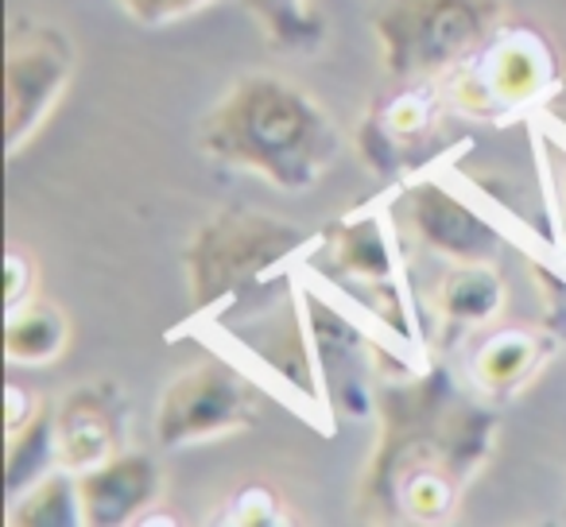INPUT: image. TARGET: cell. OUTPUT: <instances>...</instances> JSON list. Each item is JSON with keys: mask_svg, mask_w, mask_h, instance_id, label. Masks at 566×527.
I'll list each match as a JSON object with an SVG mask.
<instances>
[{"mask_svg": "<svg viewBox=\"0 0 566 527\" xmlns=\"http://www.w3.org/2000/svg\"><path fill=\"white\" fill-rule=\"evenodd\" d=\"M558 202H563V218H566V171H563V179H558Z\"/></svg>", "mask_w": 566, "mask_h": 527, "instance_id": "cell-21", "label": "cell"}, {"mask_svg": "<svg viewBox=\"0 0 566 527\" xmlns=\"http://www.w3.org/2000/svg\"><path fill=\"white\" fill-rule=\"evenodd\" d=\"M504 307V280L496 264H450L434 287V318L442 334L462 338L489 326Z\"/></svg>", "mask_w": 566, "mask_h": 527, "instance_id": "cell-13", "label": "cell"}, {"mask_svg": "<svg viewBox=\"0 0 566 527\" xmlns=\"http://www.w3.org/2000/svg\"><path fill=\"white\" fill-rule=\"evenodd\" d=\"M260 32L287 55H307L323 43V20L311 0H244Z\"/></svg>", "mask_w": 566, "mask_h": 527, "instance_id": "cell-17", "label": "cell"}, {"mask_svg": "<svg viewBox=\"0 0 566 527\" xmlns=\"http://www.w3.org/2000/svg\"><path fill=\"white\" fill-rule=\"evenodd\" d=\"M396 221L400 233L416 236L427 252L450 264H496L501 256V229L434 179H416L400 190Z\"/></svg>", "mask_w": 566, "mask_h": 527, "instance_id": "cell-7", "label": "cell"}, {"mask_svg": "<svg viewBox=\"0 0 566 527\" xmlns=\"http://www.w3.org/2000/svg\"><path fill=\"white\" fill-rule=\"evenodd\" d=\"M35 287H40L35 256L12 244L9 260H4V315H9V310H17V307H24V303L40 299V295H35Z\"/></svg>", "mask_w": 566, "mask_h": 527, "instance_id": "cell-19", "label": "cell"}, {"mask_svg": "<svg viewBox=\"0 0 566 527\" xmlns=\"http://www.w3.org/2000/svg\"><path fill=\"white\" fill-rule=\"evenodd\" d=\"M4 415H9V423H4V439H9V450H4V481H9V500H17L40 477L59 470L55 403L12 384L9 400H4Z\"/></svg>", "mask_w": 566, "mask_h": 527, "instance_id": "cell-12", "label": "cell"}, {"mask_svg": "<svg viewBox=\"0 0 566 527\" xmlns=\"http://www.w3.org/2000/svg\"><path fill=\"white\" fill-rule=\"evenodd\" d=\"M125 17H133L136 24H148V28H159V24H175V20H187L195 12L210 9L218 0H117Z\"/></svg>", "mask_w": 566, "mask_h": 527, "instance_id": "cell-20", "label": "cell"}, {"mask_svg": "<svg viewBox=\"0 0 566 527\" xmlns=\"http://www.w3.org/2000/svg\"><path fill=\"white\" fill-rule=\"evenodd\" d=\"M501 0H385L373 17L380 66L392 82L447 78L501 28Z\"/></svg>", "mask_w": 566, "mask_h": 527, "instance_id": "cell-3", "label": "cell"}, {"mask_svg": "<svg viewBox=\"0 0 566 527\" xmlns=\"http://www.w3.org/2000/svg\"><path fill=\"white\" fill-rule=\"evenodd\" d=\"M71 349V318L48 299H32L4 318V354L12 365H51Z\"/></svg>", "mask_w": 566, "mask_h": 527, "instance_id": "cell-15", "label": "cell"}, {"mask_svg": "<svg viewBox=\"0 0 566 527\" xmlns=\"http://www.w3.org/2000/svg\"><path fill=\"white\" fill-rule=\"evenodd\" d=\"M198 144L213 164L275 190H311L342 156V133L318 97L280 74L252 71L206 113Z\"/></svg>", "mask_w": 566, "mask_h": 527, "instance_id": "cell-1", "label": "cell"}, {"mask_svg": "<svg viewBox=\"0 0 566 527\" xmlns=\"http://www.w3.org/2000/svg\"><path fill=\"white\" fill-rule=\"evenodd\" d=\"M221 519H226V524H252V527L287 524V516H283V500L268 485H260V481L237 488V493L229 496L226 516H221Z\"/></svg>", "mask_w": 566, "mask_h": 527, "instance_id": "cell-18", "label": "cell"}, {"mask_svg": "<svg viewBox=\"0 0 566 527\" xmlns=\"http://www.w3.org/2000/svg\"><path fill=\"white\" fill-rule=\"evenodd\" d=\"M326 252H331V268L346 284L365 287L377 295L373 315L392 330H408V315H403V299L396 276H400V256H396L392 229H388L385 213L357 210L326 225Z\"/></svg>", "mask_w": 566, "mask_h": 527, "instance_id": "cell-9", "label": "cell"}, {"mask_svg": "<svg viewBox=\"0 0 566 527\" xmlns=\"http://www.w3.org/2000/svg\"><path fill=\"white\" fill-rule=\"evenodd\" d=\"M551 341L535 330H520V326H496L478 349H473L470 377L481 392L489 396H512L527 388V380L539 372L547 361Z\"/></svg>", "mask_w": 566, "mask_h": 527, "instance_id": "cell-14", "label": "cell"}, {"mask_svg": "<svg viewBox=\"0 0 566 527\" xmlns=\"http://www.w3.org/2000/svg\"><path fill=\"white\" fill-rule=\"evenodd\" d=\"M120 400L109 384H78L55 403L59 465L86 473L120 454Z\"/></svg>", "mask_w": 566, "mask_h": 527, "instance_id": "cell-11", "label": "cell"}, {"mask_svg": "<svg viewBox=\"0 0 566 527\" xmlns=\"http://www.w3.org/2000/svg\"><path fill=\"white\" fill-rule=\"evenodd\" d=\"M9 519L12 527H74L86 524L82 516V493H78V473L71 470H51L48 477L35 481L28 493H20L17 500H9Z\"/></svg>", "mask_w": 566, "mask_h": 527, "instance_id": "cell-16", "label": "cell"}, {"mask_svg": "<svg viewBox=\"0 0 566 527\" xmlns=\"http://www.w3.org/2000/svg\"><path fill=\"white\" fill-rule=\"evenodd\" d=\"M260 415V392L241 369L206 357L182 369L156 403V442L182 450L195 442L226 439L252 426Z\"/></svg>", "mask_w": 566, "mask_h": 527, "instance_id": "cell-5", "label": "cell"}, {"mask_svg": "<svg viewBox=\"0 0 566 527\" xmlns=\"http://www.w3.org/2000/svg\"><path fill=\"white\" fill-rule=\"evenodd\" d=\"M555 86V55L527 28H496L465 63L447 74L454 109L481 120L532 109Z\"/></svg>", "mask_w": 566, "mask_h": 527, "instance_id": "cell-4", "label": "cell"}, {"mask_svg": "<svg viewBox=\"0 0 566 527\" xmlns=\"http://www.w3.org/2000/svg\"><path fill=\"white\" fill-rule=\"evenodd\" d=\"M439 140V97L431 82H400L392 97L365 113L357 125V151L377 175H408L434 156Z\"/></svg>", "mask_w": 566, "mask_h": 527, "instance_id": "cell-8", "label": "cell"}, {"mask_svg": "<svg viewBox=\"0 0 566 527\" xmlns=\"http://www.w3.org/2000/svg\"><path fill=\"white\" fill-rule=\"evenodd\" d=\"M78 493L90 527L133 524L164 496V465L144 450H120L109 462L78 473Z\"/></svg>", "mask_w": 566, "mask_h": 527, "instance_id": "cell-10", "label": "cell"}, {"mask_svg": "<svg viewBox=\"0 0 566 527\" xmlns=\"http://www.w3.org/2000/svg\"><path fill=\"white\" fill-rule=\"evenodd\" d=\"M303 244L307 233L272 213L241 205L210 213L182 244V276L195 315H226L244 307L272 284L287 260H295Z\"/></svg>", "mask_w": 566, "mask_h": 527, "instance_id": "cell-2", "label": "cell"}, {"mask_svg": "<svg viewBox=\"0 0 566 527\" xmlns=\"http://www.w3.org/2000/svg\"><path fill=\"white\" fill-rule=\"evenodd\" d=\"M74 78V43L51 24L12 28L9 55H4V136L9 156H17L59 109Z\"/></svg>", "mask_w": 566, "mask_h": 527, "instance_id": "cell-6", "label": "cell"}]
</instances>
